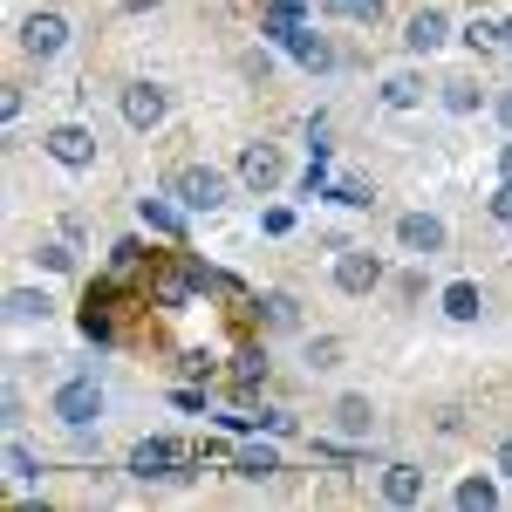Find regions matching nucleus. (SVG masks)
I'll use <instances>...</instances> for the list:
<instances>
[{
	"instance_id": "obj_14",
	"label": "nucleus",
	"mask_w": 512,
	"mask_h": 512,
	"mask_svg": "<svg viewBox=\"0 0 512 512\" xmlns=\"http://www.w3.org/2000/svg\"><path fill=\"white\" fill-rule=\"evenodd\" d=\"M294 28H308V0H267V14H260V35H274L287 48Z\"/></svg>"
},
{
	"instance_id": "obj_41",
	"label": "nucleus",
	"mask_w": 512,
	"mask_h": 512,
	"mask_svg": "<svg viewBox=\"0 0 512 512\" xmlns=\"http://www.w3.org/2000/svg\"><path fill=\"white\" fill-rule=\"evenodd\" d=\"M499 178H512V144H506V151H499Z\"/></svg>"
},
{
	"instance_id": "obj_8",
	"label": "nucleus",
	"mask_w": 512,
	"mask_h": 512,
	"mask_svg": "<svg viewBox=\"0 0 512 512\" xmlns=\"http://www.w3.org/2000/svg\"><path fill=\"white\" fill-rule=\"evenodd\" d=\"M41 151L62 164V171H89V164H96V130H82V123H55V130L41 137Z\"/></svg>"
},
{
	"instance_id": "obj_4",
	"label": "nucleus",
	"mask_w": 512,
	"mask_h": 512,
	"mask_svg": "<svg viewBox=\"0 0 512 512\" xmlns=\"http://www.w3.org/2000/svg\"><path fill=\"white\" fill-rule=\"evenodd\" d=\"M280 178H287V158H280V144H246L239 151V185L253 198H274Z\"/></svg>"
},
{
	"instance_id": "obj_28",
	"label": "nucleus",
	"mask_w": 512,
	"mask_h": 512,
	"mask_svg": "<svg viewBox=\"0 0 512 512\" xmlns=\"http://www.w3.org/2000/svg\"><path fill=\"white\" fill-rule=\"evenodd\" d=\"M301 355H308V376H315V369H342V335H315Z\"/></svg>"
},
{
	"instance_id": "obj_23",
	"label": "nucleus",
	"mask_w": 512,
	"mask_h": 512,
	"mask_svg": "<svg viewBox=\"0 0 512 512\" xmlns=\"http://www.w3.org/2000/svg\"><path fill=\"white\" fill-rule=\"evenodd\" d=\"M233 383H239V396L260 390V383H267V349H239L233 355Z\"/></svg>"
},
{
	"instance_id": "obj_20",
	"label": "nucleus",
	"mask_w": 512,
	"mask_h": 512,
	"mask_svg": "<svg viewBox=\"0 0 512 512\" xmlns=\"http://www.w3.org/2000/svg\"><path fill=\"white\" fill-rule=\"evenodd\" d=\"M233 465H239V478H274V472H280V451L253 437V444H239V458H233Z\"/></svg>"
},
{
	"instance_id": "obj_31",
	"label": "nucleus",
	"mask_w": 512,
	"mask_h": 512,
	"mask_svg": "<svg viewBox=\"0 0 512 512\" xmlns=\"http://www.w3.org/2000/svg\"><path fill=\"white\" fill-rule=\"evenodd\" d=\"M465 41H472L478 55H492V48H506V28H499V21H485V14H478V21H465Z\"/></svg>"
},
{
	"instance_id": "obj_3",
	"label": "nucleus",
	"mask_w": 512,
	"mask_h": 512,
	"mask_svg": "<svg viewBox=\"0 0 512 512\" xmlns=\"http://www.w3.org/2000/svg\"><path fill=\"white\" fill-rule=\"evenodd\" d=\"M192 465H198V458L178 444V437H144V444L130 451L123 472L137 478V485H158V478H192Z\"/></svg>"
},
{
	"instance_id": "obj_32",
	"label": "nucleus",
	"mask_w": 512,
	"mask_h": 512,
	"mask_svg": "<svg viewBox=\"0 0 512 512\" xmlns=\"http://www.w3.org/2000/svg\"><path fill=\"white\" fill-rule=\"evenodd\" d=\"M82 335H89V342H110V335H117V321H110L103 308H96V301H89V308H82Z\"/></svg>"
},
{
	"instance_id": "obj_12",
	"label": "nucleus",
	"mask_w": 512,
	"mask_h": 512,
	"mask_svg": "<svg viewBox=\"0 0 512 512\" xmlns=\"http://www.w3.org/2000/svg\"><path fill=\"white\" fill-rule=\"evenodd\" d=\"M287 55H294L301 69H315V76H328V69L342 62V55H335V41L315 35V28H294V35H287Z\"/></svg>"
},
{
	"instance_id": "obj_29",
	"label": "nucleus",
	"mask_w": 512,
	"mask_h": 512,
	"mask_svg": "<svg viewBox=\"0 0 512 512\" xmlns=\"http://www.w3.org/2000/svg\"><path fill=\"white\" fill-rule=\"evenodd\" d=\"M328 198H335V205H349V212H362V205H376V192H369L362 178H328Z\"/></svg>"
},
{
	"instance_id": "obj_26",
	"label": "nucleus",
	"mask_w": 512,
	"mask_h": 512,
	"mask_svg": "<svg viewBox=\"0 0 512 512\" xmlns=\"http://www.w3.org/2000/svg\"><path fill=\"white\" fill-rule=\"evenodd\" d=\"M328 14H342V21H355V28H376L383 21V0H321Z\"/></svg>"
},
{
	"instance_id": "obj_40",
	"label": "nucleus",
	"mask_w": 512,
	"mask_h": 512,
	"mask_svg": "<svg viewBox=\"0 0 512 512\" xmlns=\"http://www.w3.org/2000/svg\"><path fill=\"white\" fill-rule=\"evenodd\" d=\"M123 14H151V7H158V0H117Z\"/></svg>"
},
{
	"instance_id": "obj_30",
	"label": "nucleus",
	"mask_w": 512,
	"mask_h": 512,
	"mask_svg": "<svg viewBox=\"0 0 512 512\" xmlns=\"http://www.w3.org/2000/svg\"><path fill=\"white\" fill-rule=\"evenodd\" d=\"M137 267H144V239H117V246H110V274L130 280Z\"/></svg>"
},
{
	"instance_id": "obj_35",
	"label": "nucleus",
	"mask_w": 512,
	"mask_h": 512,
	"mask_svg": "<svg viewBox=\"0 0 512 512\" xmlns=\"http://www.w3.org/2000/svg\"><path fill=\"white\" fill-rule=\"evenodd\" d=\"M21 110H28V96H21V89H14V82H7V96H0V117L14 123V117H21Z\"/></svg>"
},
{
	"instance_id": "obj_15",
	"label": "nucleus",
	"mask_w": 512,
	"mask_h": 512,
	"mask_svg": "<svg viewBox=\"0 0 512 512\" xmlns=\"http://www.w3.org/2000/svg\"><path fill=\"white\" fill-rule=\"evenodd\" d=\"M376 96H383V110H417V103H424V76H417V69H390Z\"/></svg>"
},
{
	"instance_id": "obj_2",
	"label": "nucleus",
	"mask_w": 512,
	"mask_h": 512,
	"mask_svg": "<svg viewBox=\"0 0 512 512\" xmlns=\"http://www.w3.org/2000/svg\"><path fill=\"white\" fill-rule=\"evenodd\" d=\"M171 192H178L185 212H226L233 205V178L219 164H185V171H171Z\"/></svg>"
},
{
	"instance_id": "obj_27",
	"label": "nucleus",
	"mask_w": 512,
	"mask_h": 512,
	"mask_svg": "<svg viewBox=\"0 0 512 512\" xmlns=\"http://www.w3.org/2000/svg\"><path fill=\"white\" fill-rule=\"evenodd\" d=\"M35 260L48 267V274H76V239H69V233H62V239H48Z\"/></svg>"
},
{
	"instance_id": "obj_42",
	"label": "nucleus",
	"mask_w": 512,
	"mask_h": 512,
	"mask_svg": "<svg viewBox=\"0 0 512 512\" xmlns=\"http://www.w3.org/2000/svg\"><path fill=\"white\" fill-rule=\"evenodd\" d=\"M506 48H512V21H506Z\"/></svg>"
},
{
	"instance_id": "obj_16",
	"label": "nucleus",
	"mask_w": 512,
	"mask_h": 512,
	"mask_svg": "<svg viewBox=\"0 0 512 512\" xmlns=\"http://www.w3.org/2000/svg\"><path fill=\"white\" fill-rule=\"evenodd\" d=\"M335 431L349 437V444L376 437V410H369V396H342V403H335Z\"/></svg>"
},
{
	"instance_id": "obj_25",
	"label": "nucleus",
	"mask_w": 512,
	"mask_h": 512,
	"mask_svg": "<svg viewBox=\"0 0 512 512\" xmlns=\"http://www.w3.org/2000/svg\"><path fill=\"white\" fill-rule=\"evenodd\" d=\"M192 294H198V280L185 274V260H178V274L158 280V301H164V308H192Z\"/></svg>"
},
{
	"instance_id": "obj_37",
	"label": "nucleus",
	"mask_w": 512,
	"mask_h": 512,
	"mask_svg": "<svg viewBox=\"0 0 512 512\" xmlns=\"http://www.w3.org/2000/svg\"><path fill=\"white\" fill-rule=\"evenodd\" d=\"M185 376L192 383H212V355H185Z\"/></svg>"
},
{
	"instance_id": "obj_39",
	"label": "nucleus",
	"mask_w": 512,
	"mask_h": 512,
	"mask_svg": "<svg viewBox=\"0 0 512 512\" xmlns=\"http://www.w3.org/2000/svg\"><path fill=\"white\" fill-rule=\"evenodd\" d=\"M492 117H499V123L512 130V89H499V96H492Z\"/></svg>"
},
{
	"instance_id": "obj_5",
	"label": "nucleus",
	"mask_w": 512,
	"mask_h": 512,
	"mask_svg": "<svg viewBox=\"0 0 512 512\" xmlns=\"http://www.w3.org/2000/svg\"><path fill=\"white\" fill-rule=\"evenodd\" d=\"M21 48H28L35 62H55V55L69 48V14H55V7H35V14L21 21Z\"/></svg>"
},
{
	"instance_id": "obj_7",
	"label": "nucleus",
	"mask_w": 512,
	"mask_h": 512,
	"mask_svg": "<svg viewBox=\"0 0 512 512\" xmlns=\"http://www.w3.org/2000/svg\"><path fill=\"white\" fill-rule=\"evenodd\" d=\"M171 117V89L164 82H123V123L130 130H158Z\"/></svg>"
},
{
	"instance_id": "obj_24",
	"label": "nucleus",
	"mask_w": 512,
	"mask_h": 512,
	"mask_svg": "<svg viewBox=\"0 0 512 512\" xmlns=\"http://www.w3.org/2000/svg\"><path fill=\"white\" fill-rule=\"evenodd\" d=\"M451 499H458L465 512H492V506H499V478H465Z\"/></svg>"
},
{
	"instance_id": "obj_1",
	"label": "nucleus",
	"mask_w": 512,
	"mask_h": 512,
	"mask_svg": "<svg viewBox=\"0 0 512 512\" xmlns=\"http://www.w3.org/2000/svg\"><path fill=\"white\" fill-rule=\"evenodd\" d=\"M103 410H110V396H103V383L82 369V376H69L62 390L48 396V417L55 424H69V431H103Z\"/></svg>"
},
{
	"instance_id": "obj_18",
	"label": "nucleus",
	"mask_w": 512,
	"mask_h": 512,
	"mask_svg": "<svg viewBox=\"0 0 512 512\" xmlns=\"http://www.w3.org/2000/svg\"><path fill=\"white\" fill-rule=\"evenodd\" d=\"M437 103H444L451 117H472V110H485V89H478L472 76H451V82H437Z\"/></svg>"
},
{
	"instance_id": "obj_33",
	"label": "nucleus",
	"mask_w": 512,
	"mask_h": 512,
	"mask_svg": "<svg viewBox=\"0 0 512 512\" xmlns=\"http://www.w3.org/2000/svg\"><path fill=\"white\" fill-rule=\"evenodd\" d=\"M260 424H267V437H294V431H301L294 410H260Z\"/></svg>"
},
{
	"instance_id": "obj_6",
	"label": "nucleus",
	"mask_w": 512,
	"mask_h": 512,
	"mask_svg": "<svg viewBox=\"0 0 512 512\" xmlns=\"http://www.w3.org/2000/svg\"><path fill=\"white\" fill-rule=\"evenodd\" d=\"M396 246L417 253V260H437V253L451 246V226H444L437 212H403V219H396Z\"/></svg>"
},
{
	"instance_id": "obj_38",
	"label": "nucleus",
	"mask_w": 512,
	"mask_h": 512,
	"mask_svg": "<svg viewBox=\"0 0 512 512\" xmlns=\"http://www.w3.org/2000/svg\"><path fill=\"white\" fill-rule=\"evenodd\" d=\"M492 472L512 478V437H499V451H492Z\"/></svg>"
},
{
	"instance_id": "obj_11",
	"label": "nucleus",
	"mask_w": 512,
	"mask_h": 512,
	"mask_svg": "<svg viewBox=\"0 0 512 512\" xmlns=\"http://www.w3.org/2000/svg\"><path fill=\"white\" fill-rule=\"evenodd\" d=\"M137 219H144V233H158V239H185V205H178V192L137 198Z\"/></svg>"
},
{
	"instance_id": "obj_10",
	"label": "nucleus",
	"mask_w": 512,
	"mask_h": 512,
	"mask_svg": "<svg viewBox=\"0 0 512 512\" xmlns=\"http://www.w3.org/2000/svg\"><path fill=\"white\" fill-rule=\"evenodd\" d=\"M451 41V21H444V7H417L410 21H403V48L410 55H437Z\"/></svg>"
},
{
	"instance_id": "obj_17",
	"label": "nucleus",
	"mask_w": 512,
	"mask_h": 512,
	"mask_svg": "<svg viewBox=\"0 0 512 512\" xmlns=\"http://www.w3.org/2000/svg\"><path fill=\"white\" fill-rule=\"evenodd\" d=\"M253 315L267 321V328H280V335H287V328H301V301H294V294H280V287H267V294L253 301Z\"/></svg>"
},
{
	"instance_id": "obj_36",
	"label": "nucleus",
	"mask_w": 512,
	"mask_h": 512,
	"mask_svg": "<svg viewBox=\"0 0 512 512\" xmlns=\"http://www.w3.org/2000/svg\"><path fill=\"white\" fill-rule=\"evenodd\" d=\"M239 69H246V76H253V82H267V76H274V62H267V55H260V48H253V55H246V62H239Z\"/></svg>"
},
{
	"instance_id": "obj_9",
	"label": "nucleus",
	"mask_w": 512,
	"mask_h": 512,
	"mask_svg": "<svg viewBox=\"0 0 512 512\" xmlns=\"http://www.w3.org/2000/svg\"><path fill=\"white\" fill-rule=\"evenodd\" d=\"M335 287L342 294H376L383 287V260L369 246H335Z\"/></svg>"
},
{
	"instance_id": "obj_13",
	"label": "nucleus",
	"mask_w": 512,
	"mask_h": 512,
	"mask_svg": "<svg viewBox=\"0 0 512 512\" xmlns=\"http://www.w3.org/2000/svg\"><path fill=\"white\" fill-rule=\"evenodd\" d=\"M383 499L390 506H424V465H410V458L383 465Z\"/></svg>"
},
{
	"instance_id": "obj_34",
	"label": "nucleus",
	"mask_w": 512,
	"mask_h": 512,
	"mask_svg": "<svg viewBox=\"0 0 512 512\" xmlns=\"http://www.w3.org/2000/svg\"><path fill=\"white\" fill-rule=\"evenodd\" d=\"M492 219L512 226V178H499V192H492Z\"/></svg>"
},
{
	"instance_id": "obj_19",
	"label": "nucleus",
	"mask_w": 512,
	"mask_h": 512,
	"mask_svg": "<svg viewBox=\"0 0 512 512\" xmlns=\"http://www.w3.org/2000/svg\"><path fill=\"white\" fill-rule=\"evenodd\" d=\"M444 315L451 321H478L485 315V287H478V280H451V287H444Z\"/></svg>"
},
{
	"instance_id": "obj_22",
	"label": "nucleus",
	"mask_w": 512,
	"mask_h": 512,
	"mask_svg": "<svg viewBox=\"0 0 512 512\" xmlns=\"http://www.w3.org/2000/svg\"><path fill=\"white\" fill-rule=\"evenodd\" d=\"M0 465H7V478H14L21 492H28V485L41 478V458L28 451V444H21V437H7V458H0Z\"/></svg>"
},
{
	"instance_id": "obj_21",
	"label": "nucleus",
	"mask_w": 512,
	"mask_h": 512,
	"mask_svg": "<svg viewBox=\"0 0 512 512\" xmlns=\"http://www.w3.org/2000/svg\"><path fill=\"white\" fill-rule=\"evenodd\" d=\"M48 294L41 287H7V321H48Z\"/></svg>"
}]
</instances>
